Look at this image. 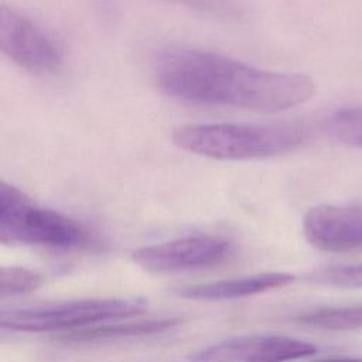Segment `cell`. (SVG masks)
Here are the masks:
<instances>
[{
  "label": "cell",
  "mask_w": 362,
  "mask_h": 362,
  "mask_svg": "<svg viewBox=\"0 0 362 362\" xmlns=\"http://www.w3.org/2000/svg\"><path fill=\"white\" fill-rule=\"evenodd\" d=\"M310 134L303 123L189 124L173 133L180 148L216 160L274 157L301 146Z\"/></svg>",
  "instance_id": "2"
},
{
  "label": "cell",
  "mask_w": 362,
  "mask_h": 362,
  "mask_svg": "<svg viewBox=\"0 0 362 362\" xmlns=\"http://www.w3.org/2000/svg\"><path fill=\"white\" fill-rule=\"evenodd\" d=\"M154 76L165 95L182 102L266 113L303 105L315 92L314 81L304 74L266 71L192 48L163 52Z\"/></svg>",
  "instance_id": "1"
},
{
  "label": "cell",
  "mask_w": 362,
  "mask_h": 362,
  "mask_svg": "<svg viewBox=\"0 0 362 362\" xmlns=\"http://www.w3.org/2000/svg\"><path fill=\"white\" fill-rule=\"evenodd\" d=\"M232 253L229 240L214 235H191L133 252V262L153 273H178L216 266Z\"/></svg>",
  "instance_id": "5"
},
{
  "label": "cell",
  "mask_w": 362,
  "mask_h": 362,
  "mask_svg": "<svg viewBox=\"0 0 362 362\" xmlns=\"http://www.w3.org/2000/svg\"><path fill=\"white\" fill-rule=\"evenodd\" d=\"M181 324V318L165 317V318H148V320H136L117 324H102L92 325L69 332H62L58 335V339L68 342H99L107 339H122L130 337H144L160 334L168 329L175 328Z\"/></svg>",
  "instance_id": "10"
},
{
  "label": "cell",
  "mask_w": 362,
  "mask_h": 362,
  "mask_svg": "<svg viewBox=\"0 0 362 362\" xmlns=\"http://www.w3.org/2000/svg\"><path fill=\"white\" fill-rule=\"evenodd\" d=\"M317 351L314 344L286 335H243L199 349L191 362H290Z\"/></svg>",
  "instance_id": "7"
},
{
  "label": "cell",
  "mask_w": 362,
  "mask_h": 362,
  "mask_svg": "<svg viewBox=\"0 0 362 362\" xmlns=\"http://www.w3.org/2000/svg\"><path fill=\"white\" fill-rule=\"evenodd\" d=\"M308 280L338 288L362 287V264H335L314 270Z\"/></svg>",
  "instance_id": "14"
},
{
  "label": "cell",
  "mask_w": 362,
  "mask_h": 362,
  "mask_svg": "<svg viewBox=\"0 0 362 362\" xmlns=\"http://www.w3.org/2000/svg\"><path fill=\"white\" fill-rule=\"evenodd\" d=\"M313 362H362V358H328V359H320V361H313Z\"/></svg>",
  "instance_id": "16"
},
{
  "label": "cell",
  "mask_w": 362,
  "mask_h": 362,
  "mask_svg": "<svg viewBox=\"0 0 362 362\" xmlns=\"http://www.w3.org/2000/svg\"><path fill=\"white\" fill-rule=\"evenodd\" d=\"M296 276L284 272H269L252 276L218 280L201 284L177 286L171 288V293L177 297L197 301H223L235 300L249 296H256L274 290L287 284H291Z\"/></svg>",
  "instance_id": "9"
},
{
  "label": "cell",
  "mask_w": 362,
  "mask_h": 362,
  "mask_svg": "<svg viewBox=\"0 0 362 362\" xmlns=\"http://www.w3.org/2000/svg\"><path fill=\"white\" fill-rule=\"evenodd\" d=\"M42 283H44L42 274L25 267L8 266V267H1L0 270L1 297H11V296H20V294L35 291L42 286Z\"/></svg>",
  "instance_id": "13"
},
{
  "label": "cell",
  "mask_w": 362,
  "mask_h": 362,
  "mask_svg": "<svg viewBox=\"0 0 362 362\" xmlns=\"http://www.w3.org/2000/svg\"><path fill=\"white\" fill-rule=\"evenodd\" d=\"M182 3L201 13H208L212 16L229 17L238 14V4L235 0H174Z\"/></svg>",
  "instance_id": "15"
},
{
  "label": "cell",
  "mask_w": 362,
  "mask_h": 362,
  "mask_svg": "<svg viewBox=\"0 0 362 362\" xmlns=\"http://www.w3.org/2000/svg\"><path fill=\"white\" fill-rule=\"evenodd\" d=\"M310 245L325 252H349L362 247V208L317 205L303 219Z\"/></svg>",
  "instance_id": "8"
},
{
  "label": "cell",
  "mask_w": 362,
  "mask_h": 362,
  "mask_svg": "<svg viewBox=\"0 0 362 362\" xmlns=\"http://www.w3.org/2000/svg\"><path fill=\"white\" fill-rule=\"evenodd\" d=\"M0 240L4 245L72 249L86 245L89 235L72 218L33 204L17 188L1 181Z\"/></svg>",
  "instance_id": "3"
},
{
  "label": "cell",
  "mask_w": 362,
  "mask_h": 362,
  "mask_svg": "<svg viewBox=\"0 0 362 362\" xmlns=\"http://www.w3.org/2000/svg\"><path fill=\"white\" fill-rule=\"evenodd\" d=\"M327 127L341 143L362 148V107L337 110L328 119Z\"/></svg>",
  "instance_id": "12"
},
{
  "label": "cell",
  "mask_w": 362,
  "mask_h": 362,
  "mask_svg": "<svg viewBox=\"0 0 362 362\" xmlns=\"http://www.w3.org/2000/svg\"><path fill=\"white\" fill-rule=\"evenodd\" d=\"M0 48L30 71H54L62 64V49L44 30L21 13L0 7Z\"/></svg>",
  "instance_id": "6"
},
{
  "label": "cell",
  "mask_w": 362,
  "mask_h": 362,
  "mask_svg": "<svg viewBox=\"0 0 362 362\" xmlns=\"http://www.w3.org/2000/svg\"><path fill=\"white\" fill-rule=\"evenodd\" d=\"M144 310L146 303L140 298H86L1 311L0 325L16 332H69L115 318L140 315Z\"/></svg>",
  "instance_id": "4"
},
{
  "label": "cell",
  "mask_w": 362,
  "mask_h": 362,
  "mask_svg": "<svg viewBox=\"0 0 362 362\" xmlns=\"http://www.w3.org/2000/svg\"><path fill=\"white\" fill-rule=\"evenodd\" d=\"M297 322L327 331H349L362 328V305L325 307L298 315Z\"/></svg>",
  "instance_id": "11"
}]
</instances>
